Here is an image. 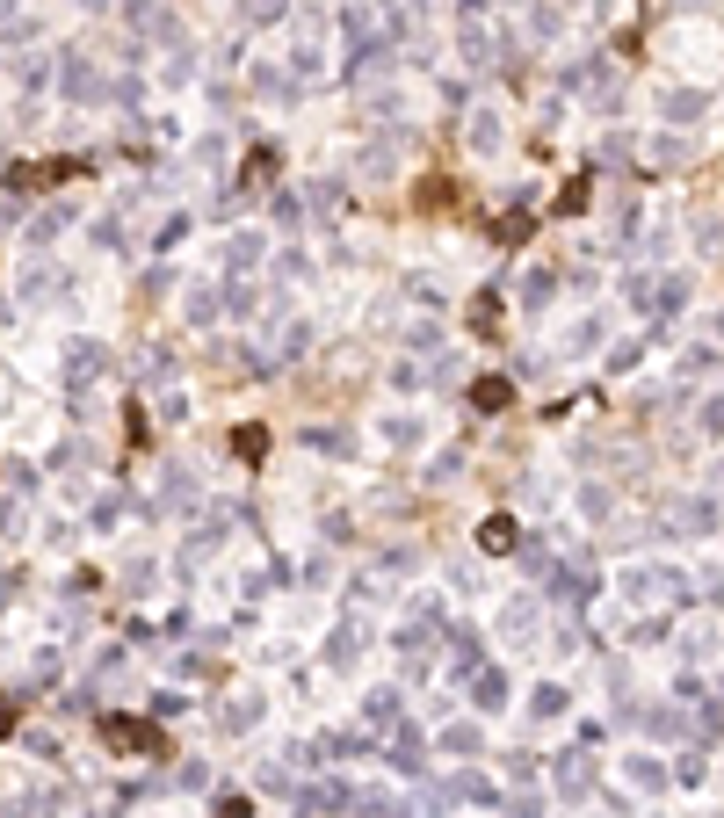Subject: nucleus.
Wrapping results in <instances>:
<instances>
[{
    "label": "nucleus",
    "mask_w": 724,
    "mask_h": 818,
    "mask_svg": "<svg viewBox=\"0 0 724 818\" xmlns=\"http://www.w3.org/2000/svg\"><path fill=\"white\" fill-rule=\"evenodd\" d=\"M102 739L124 746V753H145V761H160V753H167L160 724H145V717H102Z\"/></svg>",
    "instance_id": "1"
},
{
    "label": "nucleus",
    "mask_w": 724,
    "mask_h": 818,
    "mask_svg": "<svg viewBox=\"0 0 724 818\" xmlns=\"http://www.w3.org/2000/svg\"><path fill=\"white\" fill-rule=\"evenodd\" d=\"M58 95H66V102H80V109H87V102H102L109 87H102V73L87 66L80 51H58Z\"/></svg>",
    "instance_id": "2"
},
{
    "label": "nucleus",
    "mask_w": 724,
    "mask_h": 818,
    "mask_svg": "<svg viewBox=\"0 0 724 818\" xmlns=\"http://www.w3.org/2000/svg\"><path fill=\"white\" fill-rule=\"evenodd\" d=\"M478 551H486V558H515L522 551V522H515V514H486V522H478Z\"/></svg>",
    "instance_id": "3"
},
{
    "label": "nucleus",
    "mask_w": 724,
    "mask_h": 818,
    "mask_svg": "<svg viewBox=\"0 0 724 818\" xmlns=\"http://www.w3.org/2000/svg\"><path fill=\"white\" fill-rule=\"evenodd\" d=\"M500 138H507V124L493 109H478L471 124H464V153H500Z\"/></svg>",
    "instance_id": "4"
},
{
    "label": "nucleus",
    "mask_w": 724,
    "mask_h": 818,
    "mask_svg": "<svg viewBox=\"0 0 724 818\" xmlns=\"http://www.w3.org/2000/svg\"><path fill=\"white\" fill-rule=\"evenodd\" d=\"M471 406L478 413H507V406H515V377H478L471 384Z\"/></svg>",
    "instance_id": "5"
},
{
    "label": "nucleus",
    "mask_w": 724,
    "mask_h": 818,
    "mask_svg": "<svg viewBox=\"0 0 724 818\" xmlns=\"http://www.w3.org/2000/svg\"><path fill=\"white\" fill-rule=\"evenodd\" d=\"M471 703H478V710H507V674H500V666H478Z\"/></svg>",
    "instance_id": "6"
},
{
    "label": "nucleus",
    "mask_w": 724,
    "mask_h": 818,
    "mask_svg": "<svg viewBox=\"0 0 724 818\" xmlns=\"http://www.w3.org/2000/svg\"><path fill=\"white\" fill-rule=\"evenodd\" d=\"M703 116H710V95H688V87L667 95V124H703Z\"/></svg>",
    "instance_id": "7"
},
{
    "label": "nucleus",
    "mask_w": 724,
    "mask_h": 818,
    "mask_svg": "<svg viewBox=\"0 0 724 818\" xmlns=\"http://www.w3.org/2000/svg\"><path fill=\"white\" fill-rule=\"evenodd\" d=\"M326 659H334V666H355V659H362V623H341L334 638H326Z\"/></svg>",
    "instance_id": "8"
},
{
    "label": "nucleus",
    "mask_w": 724,
    "mask_h": 818,
    "mask_svg": "<svg viewBox=\"0 0 724 818\" xmlns=\"http://www.w3.org/2000/svg\"><path fill=\"white\" fill-rule=\"evenodd\" d=\"M551 290H558V276H551V268H529V276H522V290H515V297H522L529 312H543V305H551Z\"/></svg>",
    "instance_id": "9"
},
{
    "label": "nucleus",
    "mask_w": 724,
    "mask_h": 818,
    "mask_svg": "<svg viewBox=\"0 0 724 818\" xmlns=\"http://www.w3.org/2000/svg\"><path fill=\"white\" fill-rule=\"evenodd\" d=\"M232 457L239 464H261L268 457V428H254V420H247V428H232Z\"/></svg>",
    "instance_id": "10"
},
{
    "label": "nucleus",
    "mask_w": 724,
    "mask_h": 818,
    "mask_svg": "<svg viewBox=\"0 0 724 818\" xmlns=\"http://www.w3.org/2000/svg\"><path fill=\"white\" fill-rule=\"evenodd\" d=\"M493 239H500V247H529V239H536V225H529V210H507V218L493 225Z\"/></svg>",
    "instance_id": "11"
},
{
    "label": "nucleus",
    "mask_w": 724,
    "mask_h": 818,
    "mask_svg": "<svg viewBox=\"0 0 724 818\" xmlns=\"http://www.w3.org/2000/svg\"><path fill=\"white\" fill-rule=\"evenodd\" d=\"M66 225H73V203H51V210H44V218H37V225H29V239H37V247H51V239H58V232H66Z\"/></svg>",
    "instance_id": "12"
},
{
    "label": "nucleus",
    "mask_w": 724,
    "mask_h": 818,
    "mask_svg": "<svg viewBox=\"0 0 724 818\" xmlns=\"http://www.w3.org/2000/svg\"><path fill=\"white\" fill-rule=\"evenodd\" d=\"M442 753H457V761H471V753H486V739H478V724H449V732H442Z\"/></svg>",
    "instance_id": "13"
},
{
    "label": "nucleus",
    "mask_w": 724,
    "mask_h": 818,
    "mask_svg": "<svg viewBox=\"0 0 724 818\" xmlns=\"http://www.w3.org/2000/svg\"><path fill=\"white\" fill-rule=\"evenodd\" d=\"M261 254H268V239H261V232H239L232 247H225V268H254Z\"/></svg>",
    "instance_id": "14"
},
{
    "label": "nucleus",
    "mask_w": 724,
    "mask_h": 818,
    "mask_svg": "<svg viewBox=\"0 0 724 818\" xmlns=\"http://www.w3.org/2000/svg\"><path fill=\"white\" fill-rule=\"evenodd\" d=\"M493 326H500V283L471 297V333H493Z\"/></svg>",
    "instance_id": "15"
},
{
    "label": "nucleus",
    "mask_w": 724,
    "mask_h": 818,
    "mask_svg": "<svg viewBox=\"0 0 724 818\" xmlns=\"http://www.w3.org/2000/svg\"><path fill=\"white\" fill-rule=\"evenodd\" d=\"M558 790L565 797H587L594 790V761H558Z\"/></svg>",
    "instance_id": "16"
},
{
    "label": "nucleus",
    "mask_w": 724,
    "mask_h": 818,
    "mask_svg": "<svg viewBox=\"0 0 724 818\" xmlns=\"http://www.w3.org/2000/svg\"><path fill=\"white\" fill-rule=\"evenodd\" d=\"M290 15V0H239V22L261 29V22H283Z\"/></svg>",
    "instance_id": "17"
},
{
    "label": "nucleus",
    "mask_w": 724,
    "mask_h": 818,
    "mask_svg": "<svg viewBox=\"0 0 724 818\" xmlns=\"http://www.w3.org/2000/svg\"><path fill=\"white\" fill-rule=\"evenodd\" d=\"M587 203H594V181L580 174V181H565V189H558V218H580Z\"/></svg>",
    "instance_id": "18"
},
{
    "label": "nucleus",
    "mask_w": 724,
    "mask_h": 818,
    "mask_svg": "<svg viewBox=\"0 0 724 818\" xmlns=\"http://www.w3.org/2000/svg\"><path fill=\"white\" fill-rule=\"evenodd\" d=\"M362 717H370V724H391V717H399V688H370V695H362Z\"/></svg>",
    "instance_id": "19"
},
{
    "label": "nucleus",
    "mask_w": 724,
    "mask_h": 818,
    "mask_svg": "<svg viewBox=\"0 0 724 818\" xmlns=\"http://www.w3.org/2000/svg\"><path fill=\"white\" fill-rule=\"evenodd\" d=\"M225 732H247V724H261V695H239V703H225Z\"/></svg>",
    "instance_id": "20"
},
{
    "label": "nucleus",
    "mask_w": 724,
    "mask_h": 818,
    "mask_svg": "<svg viewBox=\"0 0 724 818\" xmlns=\"http://www.w3.org/2000/svg\"><path fill=\"white\" fill-rule=\"evenodd\" d=\"M500 623H507V638H522V645H529V630H536V601H507V616H500Z\"/></svg>",
    "instance_id": "21"
},
{
    "label": "nucleus",
    "mask_w": 724,
    "mask_h": 818,
    "mask_svg": "<svg viewBox=\"0 0 724 818\" xmlns=\"http://www.w3.org/2000/svg\"><path fill=\"white\" fill-rule=\"evenodd\" d=\"M529 717H565V688H558V681H543V688L529 695Z\"/></svg>",
    "instance_id": "22"
},
{
    "label": "nucleus",
    "mask_w": 724,
    "mask_h": 818,
    "mask_svg": "<svg viewBox=\"0 0 724 818\" xmlns=\"http://www.w3.org/2000/svg\"><path fill=\"white\" fill-rule=\"evenodd\" d=\"M435 341H442L435 319H413V326H406V348H413V355H435Z\"/></svg>",
    "instance_id": "23"
},
{
    "label": "nucleus",
    "mask_w": 724,
    "mask_h": 818,
    "mask_svg": "<svg viewBox=\"0 0 724 818\" xmlns=\"http://www.w3.org/2000/svg\"><path fill=\"white\" fill-rule=\"evenodd\" d=\"M268 210H276V225H290V232H305V203H297L290 189H276V203H268Z\"/></svg>",
    "instance_id": "24"
},
{
    "label": "nucleus",
    "mask_w": 724,
    "mask_h": 818,
    "mask_svg": "<svg viewBox=\"0 0 724 818\" xmlns=\"http://www.w3.org/2000/svg\"><path fill=\"white\" fill-rule=\"evenodd\" d=\"M181 312H189V326H210V319H218V290L203 283V290H196V297H189V305H181Z\"/></svg>",
    "instance_id": "25"
},
{
    "label": "nucleus",
    "mask_w": 724,
    "mask_h": 818,
    "mask_svg": "<svg viewBox=\"0 0 724 818\" xmlns=\"http://www.w3.org/2000/svg\"><path fill=\"white\" fill-rule=\"evenodd\" d=\"M457 797H471V804H500V790L486 775H457Z\"/></svg>",
    "instance_id": "26"
},
{
    "label": "nucleus",
    "mask_w": 724,
    "mask_h": 818,
    "mask_svg": "<svg viewBox=\"0 0 724 818\" xmlns=\"http://www.w3.org/2000/svg\"><path fill=\"white\" fill-rule=\"evenodd\" d=\"M630 782H638V790H667V768H659V761H630Z\"/></svg>",
    "instance_id": "27"
},
{
    "label": "nucleus",
    "mask_w": 724,
    "mask_h": 818,
    "mask_svg": "<svg viewBox=\"0 0 724 818\" xmlns=\"http://www.w3.org/2000/svg\"><path fill=\"white\" fill-rule=\"evenodd\" d=\"M22 746H29V753H37V761H58V753H66V746H58V739L44 732V724H37V732H22Z\"/></svg>",
    "instance_id": "28"
},
{
    "label": "nucleus",
    "mask_w": 724,
    "mask_h": 818,
    "mask_svg": "<svg viewBox=\"0 0 724 818\" xmlns=\"http://www.w3.org/2000/svg\"><path fill=\"white\" fill-rule=\"evenodd\" d=\"M116 522H124V500H95V522H87V529H102V536H109Z\"/></svg>",
    "instance_id": "29"
},
{
    "label": "nucleus",
    "mask_w": 724,
    "mask_h": 818,
    "mask_svg": "<svg viewBox=\"0 0 724 818\" xmlns=\"http://www.w3.org/2000/svg\"><path fill=\"white\" fill-rule=\"evenodd\" d=\"M580 514H609V486H580Z\"/></svg>",
    "instance_id": "30"
},
{
    "label": "nucleus",
    "mask_w": 724,
    "mask_h": 818,
    "mask_svg": "<svg viewBox=\"0 0 724 818\" xmlns=\"http://www.w3.org/2000/svg\"><path fill=\"white\" fill-rule=\"evenodd\" d=\"M181 239H189V218H181V210H174V218L160 225V247H181Z\"/></svg>",
    "instance_id": "31"
},
{
    "label": "nucleus",
    "mask_w": 724,
    "mask_h": 818,
    "mask_svg": "<svg viewBox=\"0 0 724 818\" xmlns=\"http://www.w3.org/2000/svg\"><path fill=\"white\" fill-rule=\"evenodd\" d=\"M218 818H254V804H247V797H232V790H225V797H218Z\"/></svg>",
    "instance_id": "32"
},
{
    "label": "nucleus",
    "mask_w": 724,
    "mask_h": 818,
    "mask_svg": "<svg viewBox=\"0 0 724 818\" xmlns=\"http://www.w3.org/2000/svg\"><path fill=\"white\" fill-rule=\"evenodd\" d=\"M703 435H724V399H710V406H703Z\"/></svg>",
    "instance_id": "33"
},
{
    "label": "nucleus",
    "mask_w": 724,
    "mask_h": 818,
    "mask_svg": "<svg viewBox=\"0 0 724 818\" xmlns=\"http://www.w3.org/2000/svg\"><path fill=\"white\" fill-rule=\"evenodd\" d=\"M8 732H15V703L0 695V739H8Z\"/></svg>",
    "instance_id": "34"
}]
</instances>
